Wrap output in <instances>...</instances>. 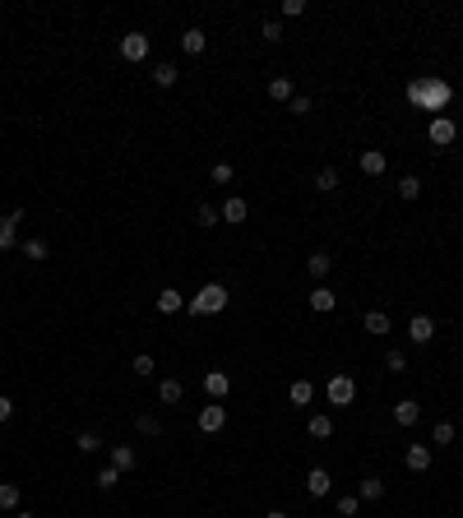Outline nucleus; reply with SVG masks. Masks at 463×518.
Wrapping results in <instances>:
<instances>
[{"instance_id":"obj_1","label":"nucleus","mask_w":463,"mask_h":518,"mask_svg":"<svg viewBox=\"0 0 463 518\" xmlns=\"http://www.w3.org/2000/svg\"><path fill=\"white\" fill-rule=\"evenodd\" d=\"M408 102L417 111H436V116H440V111L454 102V89L445 84V79L426 75V79H412V84H408Z\"/></svg>"},{"instance_id":"obj_2","label":"nucleus","mask_w":463,"mask_h":518,"mask_svg":"<svg viewBox=\"0 0 463 518\" xmlns=\"http://www.w3.org/2000/svg\"><path fill=\"white\" fill-rule=\"evenodd\" d=\"M227 301H231V292L222 283H209V287H199L195 292V301H186V310L190 315H222L227 310Z\"/></svg>"},{"instance_id":"obj_3","label":"nucleus","mask_w":463,"mask_h":518,"mask_svg":"<svg viewBox=\"0 0 463 518\" xmlns=\"http://www.w3.org/2000/svg\"><path fill=\"white\" fill-rule=\"evenodd\" d=\"M324 394H329V403H334V408H348V403L357 398V384H353V375H334Z\"/></svg>"},{"instance_id":"obj_4","label":"nucleus","mask_w":463,"mask_h":518,"mask_svg":"<svg viewBox=\"0 0 463 518\" xmlns=\"http://www.w3.org/2000/svg\"><path fill=\"white\" fill-rule=\"evenodd\" d=\"M144 56H148V33H125V37H121V60L139 65Z\"/></svg>"},{"instance_id":"obj_5","label":"nucleus","mask_w":463,"mask_h":518,"mask_svg":"<svg viewBox=\"0 0 463 518\" xmlns=\"http://www.w3.org/2000/svg\"><path fill=\"white\" fill-rule=\"evenodd\" d=\"M204 394H209L213 403H218V398H227V394H231V375H227V370H209V375H204Z\"/></svg>"},{"instance_id":"obj_6","label":"nucleus","mask_w":463,"mask_h":518,"mask_svg":"<svg viewBox=\"0 0 463 518\" xmlns=\"http://www.w3.org/2000/svg\"><path fill=\"white\" fill-rule=\"evenodd\" d=\"M408 338L417 342V347L431 342V338H436V320H431V315H412V320H408Z\"/></svg>"},{"instance_id":"obj_7","label":"nucleus","mask_w":463,"mask_h":518,"mask_svg":"<svg viewBox=\"0 0 463 518\" xmlns=\"http://www.w3.org/2000/svg\"><path fill=\"white\" fill-rule=\"evenodd\" d=\"M357 162H362V171H366V176H385L389 157L380 153V148H362V157H357Z\"/></svg>"},{"instance_id":"obj_8","label":"nucleus","mask_w":463,"mask_h":518,"mask_svg":"<svg viewBox=\"0 0 463 518\" xmlns=\"http://www.w3.org/2000/svg\"><path fill=\"white\" fill-rule=\"evenodd\" d=\"M222 426H227V408H218V403H213V408L199 412V430H204V435H213V430H222Z\"/></svg>"},{"instance_id":"obj_9","label":"nucleus","mask_w":463,"mask_h":518,"mask_svg":"<svg viewBox=\"0 0 463 518\" xmlns=\"http://www.w3.org/2000/svg\"><path fill=\"white\" fill-rule=\"evenodd\" d=\"M222 222H231V227H236V222H246V218H250V204H246V199H236V195H231L227 199V204H222Z\"/></svg>"},{"instance_id":"obj_10","label":"nucleus","mask_w":463,"mask_h":518,"mask_svg":"<svg viewBox=\"0 0 463 518\" xmlns=\"http://www.w3.org/2000/svg\"><path fill=\"white\" fill-rule=\"evenodd\" d=\"M338 306V292H334V287H315V292H310V310H320V315H329V310Z\"/></svg>"},{"instance_id":"obj_11","label":"nucleus","mask_w":463,"mask_h":518,"mask_svg":"<svg viewBox=\"0 0 463 518\" xmlns=\"http://www.w3.org/2000/svg\"><path fill=\"white\" fill-rule=\"evenodd\" d=\"M403 463H408L412 472H426V467H431V444H408Z\"/></svg>"},{"instance_id":"obj_12","label":"nucleus","mask_w":463,"mask_h":518,"mask_svg":"<svg viewBox=\"0 0 463 518\" xmlns=\"http://www.w3.org/2000/svg\"><path fill=\"white\" fill-rule=\"evenodd\" d=\"M426 134H431V143H454V121L450 116H436V121L426 125Z\"/></svg>"},{"instance_id":"obj_13","label":"nucleus","mask_w":463,"mask_h":518,"mask_svg":"<svg viewBox=\"0 0 463 518\" xmlns=\"http://www.w3.org/2000/svg\"><path fill=\"white\" fill-rule=\"evenodd\" d=\"M158 310H163V315H177V310H186V297H181L177 287H163V292H158Z\"/></svg>"},{"instance_id":"obj_14","label":"nucleus","mask_w":463,"mask_h":518,"mask_svg":"<svg viewBox=\"0 0 463 518\" xmlns=\"http://www.w3.org/2000/svg\"><path fill=\"white\" fill-rule=\"evenodd\" d=\"M329 486H334V477L324 472V467H310V472H306V491H310V496H329Z\"/></svg>"},{"instance_id":"obj_15","label":"nucleus","mask_w":463,"mask_h":518,"mask_svg":"<svg viewBox=\"0 0 463 518\" xmlns=\"http://www.w3.org/2000/svg\"><path fill=\"white\" fill-rule=\"evenodd\" d=\"M19 222H23V209H14L10 218H0V250H5V245H14V236H19Z\"/></svg>"},{"instance_id":"obj_16","label":"nucleus","mask_w":463,"mask_h":518,"mask_svg":"<svg viewBox=\"0 0 463 518\" xmlns=\"http://www.w3.org/2000/svg\"><path fill=\"white\" fill-rule=\"evenodd\" d=\"M306 430L315 435V440H329V435H334V417H329V412H315V417H306Z\"/></svg>"},{"instance_id":"obj_17","label":"nucleus","mask_w":463,"mask_h":518,"mask_svg":"<svg viewBox=\"0 0 463 518\" xmlns=\"http://www.w3.org/2000/svg\"><path fill=\"white\" fill-rule=\"evenodd\" d=\"M134 463H139V458H134L130 444H111V467H116V472H130Z\"/></svg>"},{"instance_id":"obj_18","label":"nucleus","mask_w":463,"mask_h":518,"mask_svg":"<svg viewBox=\"0 0 463 518\" xmlns=\"http://www.w3.org/2000/svg\"><path fill=\"white\" fill-rule=\"evenodd\" d=\"M158 398H163L167 408H177L181 398H186V384H181V380H163V384H158Z\"/></svg>"},{"instance_id":"obj_19","label":"nucleus","mask_w":463,"mask_h":518,"mask_svg":"<svg viewBox=\"0 0 463 518\" xmlns=\"http://www.w3.org/2000/svg\"><path fill=\"white\" fill-rule=\"evenodd\" d=\"M417 417H421V408L412 403V398H403V403H394V421L398 426H417Z\"/></svg>"},{"instance_id":"obj_20","label":"nucleus","mask_w":463,"mask_h":518,"mask_svg":"<svg viewBox=\"0 0 463 518\" xmlns=\"http://www.w3.org/2000/svg\"><path fill=\"white\" fill-rule=\"evenodd\" d=\"M204 46H209V37L199 33V28H186V33H181V51H186V56H199Z\"/></svg>"},{"instance_id":"obj_21","label":"nucleus","mask_w":463,"mask_h":518,"mask_svg":"<svg viewBox=\"0 0 463 518\" xmlns=\"http://www.w3.org/2000/svg\"><path fill=\"white\" fill-rule=\"evenodd\" d=\"M329 268H334V259H329L324 250H315V254L306 259V273H310V278H329Z\"/></svg>"},{"instance_id":"obj_22","label":"nucleus","mask_w":463,"mask_h":518,"mask_svg":"<svg viewBox=\"0 0 463 518\" xmlns=\"http://www.w3.org/2000/svg\"><path fill=\"white\" fill-rule=\"evenodd\" d=\"M287 398H292L297 408H310V398H315V384H310V380H297V384L287 389Z\"/></svg>"},{"instance_id":"obj_23","label":"nucleus","mask_w":463,"mask_h":518,"mask_svg":"<svg viewBox=\"0 0 463 518\" xmlns=\"http://www.w3.org/2000/svg\"><path fill=\"white\" fill-rule=\"evenodd\" d=\"M269 98H274V102H292V98H297V93H292V79H283V75L269 79Z\"/></svg>"},{"instance_id":"obj_24","label":"nucleus","mask_w":463,"mask_h":518,"mask_svg":"<svg viewBox=\"0 0 463 518\" xmlns=\"http://www.w3.org/2000/svg\"><path fill=\"white\" fill-rule=\"evenodd\" d=\"M338 186H343V176H338V171H334V167H324L320 176H315V190H320V195H334V190H338Z\"/></svg>"},{"instance_id":"obj_25","label":"nucleus","mask_w":463,"mask_h":518,"mask_svg":"<svg viewBox=\"0 0 463 518\" xmlns=\"http://www.w3.org/2000/svg\"><path fill=\"white\" fill-rule=\"evenodd\" d=\"M366 333H389V315H385V310H366Z\"/></svg>"},{"instance_id":"obj_26","label":"nucleus","mask_w":463,"mask_h":518,"mask_svg":"<svg viewBox=\"0 0 463 518\" xmlns=\"http://www.w3.org/2000/svg\"><path fill=\"white\" fill-rule=\"evenodd\" d=\"M0 509H19V481H0Z\"/></svg>"},{"instance_id":"obj_27","label":"nucleus","mask_w":463,"mask_h":518,"mask_svg":"<svg viewBox=\"0 0 463 518\" xmlns=\"http://www.w3.org/2000/svg\"><path fill=\"white\" fill-rule=\"evenodd\" d=\"M380 496H385V481H380V477H366L362 491H357V500H380Z\"/></svg>"},{"instance_id":"obj_28","label":"nucleus","mask_w":463,"mask_h":518,"mask_svg":"<svg viewBox=\"0 0 463 518\" xmlns=\"http://www.w3.org/2000/svg\"><path fill=\"white\" fill-rule=\"evenodd\" d=\"M130 370H134V375H139V380H148V375H153V370H158V361H153V356H148V352H139V356H134V365H130Z\"/></svg>"},{"instance_id":"obj_29","label":"nucleus","mask_w":463,"mask_h":518,"mask_svg":"<svg viewBox=\"0 0 463 518\" xmlns=\"http://www.w3.org/2000/svg\"><path fill=\"white\" fill-rule=\"evenodd\" d=\"M79 453H98L102 449V440H98V430H79Z\"/></svg>"},{"instance_id":"obj_30","label":"nucleus","mask_w":463,"mask_h":518,"mask_svg":"<svg viewBox=\"0 0 463 518\" xmlns=\"http://www.w3.org/2000/svg\"><path fill=\"white\" fill-rule=\"evenodd\" d=\"M153 79H158V89H172V84L181 79V70H177V65H158V70H153Z\"/></svg>"},{"instance_id":"obj_31","label":"nucleus","mask_w":463,"mask_h":518,"mask_svg":"<svg viewBox=\"0 0 463 518\" xmlns=\"http://www.w3.org/2000/svg\"><path fill=\"white\" fill-rule=\"evenodd\" d=\"M421 195V181L417 176H403V181H398V199H417Z\"/></svg>"},{"instance_id":"obj_32","label":"nucleus","mask_w":463,"mask_h":518,"mask_svg":"<svg viewBox=\"0 0 463 518\" xmlns=\"http://www.w3.org/2000/svg\"><path fill=\"white\" fill-rule=\"evenodd\" d=\"M431 440H436V444H450V440H454V421H436Z\"/></svg>"},{"instance_id":"obj_33","label":"nucleus","mask_w":463,"mask_h":518,"mask_svg":"<svg viewBox=\"0 0 463 518\" xmlns=\"http://www.w3.org/2000/svg\"><path fill=\"white\" fill-rule=\"evenodd\" d=\"M93 481H98V491H111V486L121 481V472H116V467H102V472L93 477Z\"/></svg>"},{"instance_id":"obj_34","label":"nucleus","mask_w":463,"mask_h":518,"mask_svg":"<svg viewBox=\"0 0 463 518\" xmlns=\"http://www.w3.org/2000/svg\"><path fill=\"white\" fill-rule=\"evenodd\" d=\"M357 509H362V500H357V496H338V518H353Z\"/></svg>"},{"instance_id":"obj_35","label":"nucleus","mask_w":463,"mask_h":518,"mask_svg":"<svg viewBox=\"0 0 463 518\" xmlns=\"http://www.w3.org/2000/svg\"><path fill=\"white\" fill-rule=\"evenodd\" d=\"M218 218L222 213L213 209V204H199V227H218Z\"/></svg>"},{"instance_id":"obj_36","label":"nucleus","mask_w":463,"mask_h":518,"mask_svg":"<svg viewBox=\"0 0 463 518\" xmlns=\"http://www.w3.org/2000/svg\"><path fill=\"white\" fill-rule=\"evenodd\" d=\"M134 426H139L144 435H158V430H163V426H158V417H153V412H139V421H134Z\"/></svg>"},{"instance_id":"obj_37","label":"nucleus","mask_w":463,"mask_h":518,"mask_svg":"<svg viewBox=\"0 0 463 518\" xmlns=\"http://www.w3.org/2000/svg\"><path fill=\"white\" fill-rule=\"evenodd\" d=\"M23 254H28V259H46V241H23Z\"/></svg>"},{"instance_id":"obj_38","label":"nucleus","mask_w":463,"mask_h":518,"mask_svg":"<svg viewBox=\"0 0 463 518\" xmlns=\"http://www.w3.org/2000/svg\"><path fill=\"white\" fill-rule=\"evenodd\" d=\"M385 365L394 370V375H403V370H408V356H403V352H389V356H385Z\"/></svg>"},{"instance_id":"obj_39","label":"nucleus","mask_w":463,"mask_h":518,"mask_svg":"<svg viewBox=\"0 0 463 518\" xmlns=\"http://www.w3.org/2000/svg\"><path fill=\"white\" fill-rule=\"evenodd\" d=\"M283 14L287 19H301V14H306V0H283Z\"/></svg>"},{"instance_id":"obj_40","label":"nucleus","mask_w":463,"mask_h":518,"mask_svg":"<svg viewBox=\"0 0 463 518\" xmlns=\"http://www.w3.org/2000/svg\"><path fill=\"white\" fill-rule=\"evenodd\" d=\"M287 111H292V116H306V111H310V98H301V93H297V98L287 102Z\"/></svg>"},{"instance_id":"obj_41","label":"nucleus","mask_w":463,"mask_h":518,"mask_svg":"<svg viewBox=\"0 0 463 518\" xmlns=\"http://www.w3.org/2000/svg\"><path fill=\"white\" fill-rule=\"evenodd\" d=\"M265 37H269V42H283V23L269 19V23H265Z\"/></svg>"},{"instance_id":"obj_42","label":"nucleus","mask_w":463,"mask_h":518,"mask_svg":"<svg viewBox=\"0 0 463 518\" xmlns=\"http://www.w3.org/2000/svg\"><path fill=\"white\" fill-rule=\"evenodd\" d=\"M213 181H218V186H227V181H231V167L218 162V167H213Z\"/></svg>"},{"instance_id":"obj_43","label":"nucleus","mask_w":463,"mask_h":518,"mask_svg":"<svg viewBox=\"0 0 463 518\" xmlns=\"http://www.w3.org/2000/svg\"><path fill=\"white\" fill-rule=\"evenodd\" d=\"M14 417V403H10V398H0V421H10Z\"/></svg>"},{"instance_id":"obj_44","label":"nucleus","mask_w":463,"mask_h":518,"mask_svg":"<svg viewBox=\"0 0 463 518\" xmlns=\"http://www.w3.org/2000/svg\"><path fill=\"white\" fill-rule=\"evenodd\" d=\"M14 518H33V514H14Z\"/></svg>"},{"instance_id":"obj_45","label":"nucleus","mask_w":463,"mask_h":518,"mask_svg":"<svg viewBox=\"0 0 463 518\" xmlns=\"http://www.w3.org/2000/svg\"><path fill=\"white\" fill-rule=\"evenodd\" d=\"M269 518H287V514H269Z\"/></svg>"},{"instance_id":"obj_46","label":"nucleus","mask_w":463,"mask_h":518,"mask_svg":"<svg viewBox=\"0 0 463 518\" xmlns=\"http://www.w3.org/2000/svg\"><path fill=\"white\" fill-rule=\"evenodd\" d=\"M0 254H5V250H0Z\"/></svg>"}]
</instances>
